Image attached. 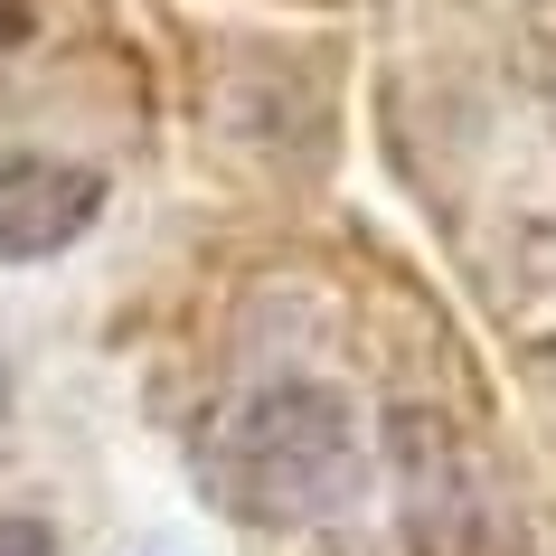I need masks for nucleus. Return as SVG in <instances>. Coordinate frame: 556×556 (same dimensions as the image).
<instances>
[{
  "label": "nucleus",
  "mask_w": 556,
  "mask_h": 556,
  "mask_svg": "<svg viewBox=\"0 0 556 556\" xmlns=\"http://www.w3.org/2000/svg\"><path fill=\"white\" fill-rule=\"evenodd\" d=\"M547 368H556V358H547Z\"/></svg>",
  "instance_id": "423d86ee"
},
{
  "label": "nucleus",
  "mask_w": 556,
  "mask_h": 556,
  "mask_svg": "<svg viewBox=\"0 0 556 556\" xmlns=\"http://www.w3.org/2000/svg\"><path fill=\"white\" fill-rule=\"evenodd\" d=\"M0 556H58L48 519H20V509H0Z\"/></svg>",
  "instance_id": "7ed1b4c3"
},
{
  "label": "nucleus",
  "mask_w": 556,
  "mask_h": 556,
  "mask_svg": "<svg viewBox=\"0 0 556 556\" xmlns=\"http://www.w3.org/2000/svg\"><path fill=\"white\" fill-rule=\"evenodd\" d=\"M0 434H10V378H0Z\"/></svg>",
  "instance_id": "39448f33"
},
{
  "label": "nucleus",
  "mask_w": 556,
  "mask_h": 556,
  "mask_svg": "<svg viewBox=\"0 0 556 556\" xmlns=\"http://www.w3.org/2000/svg\"><path fill=\"white\" fill-rule=\"evenodd\" d=\"M20 29H29V0H0V48H10Z\"/></svg>",
  "instance_id": "20e7f679"
},
{
  "label": "nucleus",
  "mask_w": 556,
  "mask_h": 556,
  "mask_svg": "<svg viewBox=\"0 0 556 556\" xmlns=\"http://www.w3.org/2000/svg\"><path fill=\"white\" fill-rule=\"evenodd\" d=\"M94 207H104V179H94L86 161H58V151L0 161V255L10 264L66 255V245L94 227Z\"/></svg>",
  "instance_id": "f03ea898"
},
{
  "label": "nucleus",
  "mask_w": 556,
  "mask_h": 556,
  "mask_svg": "<svg viewBox=\"0 0 556 556\" xmlns=\"http://www.w3.org/2000/svg\"><path fill=\"white\" fill-rule=\"evenodd\" d=\"M217 491H227L236 519H255V528L340 519L368 491V425L321 378L255 387L227 415V434H217Z\"/></svg>",
  "instance_id": "f257e3e1"
}]
</instances>
